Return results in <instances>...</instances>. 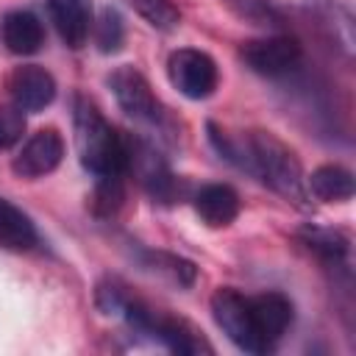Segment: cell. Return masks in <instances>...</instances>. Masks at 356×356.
I'll list each match as a JSON object with an SVG mask.
<instances>
[{
	"label": "cell",
	"mask_w": 356,
	"mask_h": 356,
	"mask_svg": "<svg viewBox=\"0 0 356 356\" xmlns=\"http://www.w3.org/2000/svg\"><path fill=\"white\" fill-rule=\"evenodd\" d=\"M231 164L253 172L261 184H267L284 200H292L298 206H303L309 200L300 159L295 156V150L286 142H281L270 131H248L242 136H234V161Z\"/></svg>",
	"instance_id": "6da1fadb"
},
{
	"label": "cell",
	"mask_w": 356,
	"mask_h": 356,
	"mask_svg": "<svg viewBox=\"0 0 356 356\" xmlns=\"http://www.w3.org/2000/svg\"><path fill=\"white\" fill-rule=\"evenodd\" d=\"M75 145L81 164L92 175H122L125 172V136L103 117V111L83 95L72 106Z\"/></svg>",
	"instance_id": "7a4b0ae2"
},
{
	"label": "cell",
	"mask_w": 356,
	"mask_h": 356,
	"mask_svg": "<svg viewBox=\"0 0 356 356\" xmlns=\"http://www.w3.org/2000/svg\"><path fill=\"white\" fill-rule=\"evenodd\" d=\"M211 317L220 325V331L239 348L248 353H264L256 325H253V314H250V300L248 295H242L234 286H220L211 295Z\"/></svg>",
	"instance_id": "3957f363"
},
{
	"label": "cell",
	"mask_w": 356,
	"mask_h": 356,
	"mask_svg": "<svg viewBox=\"0 0 356 356\" xmlns=\"http://www.w3.org/2000/svg\"><path fill=\"white\" fill-rule=\"evenodd\" d=\"M167 75H170V83L189 100L211 97L220 83L217 61L209 53L195 50V47L172 50L167 58Z\"/></svg>",
	"instance_id": "277c9868"
},
{
	"label": "cell",
	"mask_w": 356,
	"mask_h": 356,
	"mask_svg": "<svg viewBox=\"0 0 356 356\" xmlns=\"http://www.w3.org/2000/svg\"><path fill=\"white\" fill-rule=\"evenodd\" d=\"M108 86H111V95H114L117 106L131 120L145 122V125H159L164 120V108H161L159 97L153 95L147 78L136 67H131V64L117 67L108 75Z\"/></svg>",
	"instance_id": "5b68a950"
},
{
	"label": "cell",
	"mask_w": 356,
	"mask_h": 356,
	"mask_svg": "<svg viewBox=\"0 0 356 356\" xmlns=\"http://www.w3.org/2000/svg\"><path fill=\"white\" fill-rule=\"evenodd\" d=\"M125 170L136 175V181L147 189L150 197L164 203L175 197V189H178L175 175L156 145L145 139H125Z\"/></svg>",
	"instance_id": "8992f818"
},
{
	"label": "cell",
	"mask_w": 356,
	"mask_h": 356,
	"mask_svg": "<svg viewBox=\"0 0 356 356\" xmlns=\"http://www.w3.org/2000/svg\"><path fill=\"white\" fill-rule=\"evenodd\" d=\"M242 61L248 70H253L256 75H264V78H281V75H289L300 58H303V47L295 36H284V33H275V36H264V39H250L242 44L239 50Z\"/></svg>",
	"instance_id": "52a82bcc"
},
{
	"label": "cell",
	"mask_w": 356,
	"mask_h": 356,
	"mask_svg": "<svg viewBox=\"0 0 356 356\" xmlns=\"http://www.w3.org/2000/svg\"><path fill=\"white\" fill-rule=\"evenodd\" d=\"M64 159V139L56 128H42L36 134H31L25 139V145L19 147V153L11 161L14 175L36 181L42 175H50Z\"/></svg>",
	"instance_id": "ba28073f"
},
{
	"label": "cell",
	"mask_w": 356,
	"mask_h": 356,
	"mask_svg": "<svg viewBox=\"0 0 356 356\" xmlns=\"http://www.w3.org/2000/svg\"><path fill=\"white\" fill-rule=\"evenodd\" d=\"M248 300H250V314H253L259 342L267 353L289 331V325L295 320V306L284 292H261V295H253Z\"/></svg>",
	"instance_id": "9c48e42d"
},
{
	"label": "cell",
	"mask_w": 356,
	"mask_h": 356,
	"mask_svg": "<svg viewBox=\"0 0 356 356\" xmlns=\"http://www.w3.org/2000/svg\"><path fill=\"white\" fill-rule=\"evenodd\" d=\"M8 95L22 111H42L56 100V78L39 64H22L8 75Z\"/></svg>",
	"instance_id": "30bf717a"
},
{
	"label": "cell",
	"mask_w": 356,
	"mask_h": 356,
	"mask_svg": "<svg viewBox=\"0 0 356 356\" xmlns=\"http://www.w3.org/2000/svg\"><path fill=\"white\" fill-rule=\"evenodd\" d=\"M47 6H50V17H53V25L61 42L72 50L83 47V42L89 39L92 22H95L92 0H47Z\"/></svg>",
	"instance_id": "8fae6325"
},
{
	"label": "cell",
	"mask_w": 356,
	"mask_h": 356,
	"mask_svg": "<svg viewBox=\"0 0 356 356\" xmlns=\"http://www.w3.org/2000/svg\"><path fill=\"white\" fill-rule=\"evenodd\" d=\"M197 217L211 228H225L239 217V195L228 184H206L195 195Z\"/></svg>",
	"instance_id": "7c38bea8"
},
{
	"label": "cell",
	"mask_w": 356,
	"mask_h": 356,
	"mask_svg": "<svg viewBox=\"0 0 356 356\" xmlns=\"http://www.w3.org/2000/svg\"><path fill=\"white\" fill-rule=\"evenodd\" d=\"M3 44L17 56H33L44 44V25L33 11H11L0 25Z\"/></svg>",
	"instance_id": "4fadbf2b"
},
{
	"label": "cell",
	"mask_w": 356,
	"mask_h": 356,
	"mask_svg": "<svg viewBox=\"0 0 356 356\" xmlns=\"http://www.w3.org/2000/svg\"><path fill=\"white\" fill-rule=\"evenodd\" d=\"M353 172L342 164H320L306 178V192L323 203H342L353 197Z\"/></svg>",
	"instance_id": "5bb4252c"
},
{
	"label": "cell",
	"mask_w": 356,
	"mask_h": 356,
	"mask_svg": "<svg viewBox=\"0 0 356 356\" xmlns=\"http://www.w3.org/2000/svg\"><path fill=\"white\" fill-rule=\"evenodd\" d=\"M39 242V231L31 217L17 209L11 200L0 197V248L6 250H31Z\"/></svg>",
	"instance_id": "9a60e30c"
},
{
	"label": "cell",
	"mask_w": 356,
	"mask_h": 356,
	"mask_svg": "<svg viewBox=\"0 0 356 356\" xmlns=\"http://www.w3.org/2000/svg\"><path fill=\"white\" fill-rule=\"evenodd\" d=\"M300 242L312 253H317L323 261H328L334 267L342 264L348 259V253H350V239L342 231L325 228V225H306V228H300Z\"/></svg>",
	"instance_id": "2e32d148"
},
{
	"label": "cell",
	"mask_w": 356,
	"mask_h": 356,
	"mask_svg": "<svg viewBox=\"0 0 356 356\" xmlns=\"http://www.w3.org/2000/svg\"><path fill=\"white\" fill-rule=\"evenodd\" d=\"M142 267H147L150 273H159L175 286H192L197 278V267L189 259H181L167 250H142Z\"/></svg>",
	"instance_id": "e0dca14e"
},
{
	"label": "cell",
	"mask_w": 356,
	"mask_h": 356,
	"mask_svg": "<svg viewBox=\"0 0 356 356\" xmlns=\"http://www.w3.org/2000/svg\"><path fill=\"white\" fill-rule=\"evenodd\" d=\"M150 28L156 31H175L181 25V11L172 0H125Z\"/></svg>",
	"instance_id": "ac0fdd59"
},
{
	"label": "cell",
	"mask_w": 356,
	"mask_h": 356,
	"mask_svg": "<svg viewBox=\"0 0 356 356\" xmlns=\"http://www.w3.org/2000/svg\"><path fill=\"white\" fill-rule=\"evenodd\" d=\"M125 200L122 175H100L92 192V211L97 217H114Z\"/></svg>",
	"instance_id": "d6986e66"
},
{
	"label": "cell",
	"mask_w": 356,
	"mask_h": 356,
	"mask_svg": "<svg viewBox=\"0 0 356 356\" xmlns=\"http://www.w3.org/2000/svg\"><path fill=\"white\" fill-rule=\"evenodd\" d=\"M122 39H125V25H122V17L117 14V8L106 6L95 22V42L100 47V53H117L122 47Z\"/></svg>",
	"instance_id": "ffe728a7"
},
{
	"label": "cell",
	"mask_w": 356,
	"mask_h": 356,
	"mask_svg": "<svg viewBox=\"0 0 356 356\" xmlns=\"http://www.w3.org/2000/svg\"><path fill=\"white\" fill-rule=\"evenodd\" d=\"M236 17L253 22V25H278L281 14L273 0H222Z\"/></svg>",
	"instance_id": "44dd1931"
},
{
	"label": "cell",
	"mask_w": 356,
	"mask_h": 356,
	"mask_svg": "<svg viewBox=\"0 0 356 356\" xmlns=\"http://www.w3.org/2000/svg\"><path fill=\"white\" fill-rule=\"evenodd\" d=\"M128 298H131L128 286L122 281H117V278H103L97 284V289H95V303L108 317H120L125 303H128Z\"/></svg>",
	"instance_id": "7402d4cb"
},
{
	"label": "cell",
	"mask_w": 356,
	"mask_h": 356,
	"mask_svg": "<svg viewBox=\"0 0 356 356\" xmlns=\"http://www.w3.org/2000/svg\"><path fill=\"white\" fill-rule=\"evenodd\" d=\"M25 134V111L17 103L0 106V150L14 147Z\"/></svg>",
	"instance_id": "603a6c76"
}]
</instances>
